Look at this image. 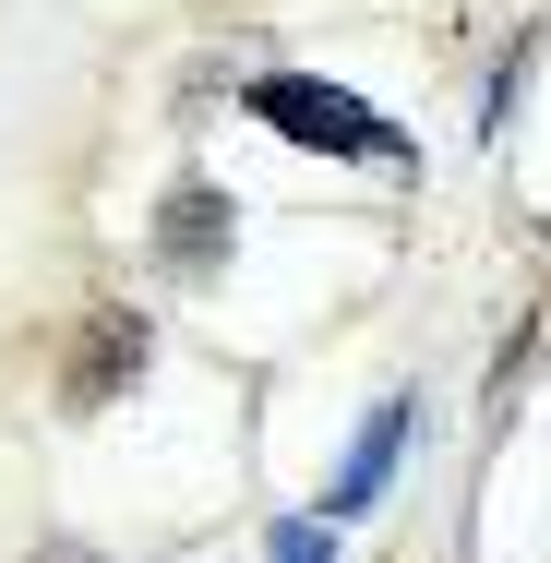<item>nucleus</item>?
I'll list each match as a JSON object with an SVG mask.
<instances>
[{"label": "nucleus", "instance_id": "1", "mask_svg": "<svg viewBox=\"0 0 551 563\" xmlns=\"http://www.w3.org/2000/svg\"><path fill=\"white\" fill-rule=\"evenodd\" d=\"M240 109L264 120L276 144H312V156H360V168H408V156H420L372 97H348V85H324V73H252Z\"/></svg>", "mask_w": 551, "mask_h": 563}, {"label": "nucleus", "instance_id": "2", "mask_svg": "<svg viewBox=\"0 0 551 563\" xmlns=\"http://www.w3.org/2000/svg\"><path fill=\"white\" fill-rule=\"evenodd\" d=\"M144 360H156V324H144L132 300H97V312H85V336H73V360H60V408H73V420H85V408H109Z\"/></svg>", "mask_w": 551, "mask_h": 563}, {"label": "nucleus", "instance_id": "3", "mask_svg": "<svg viewBox=\"0 0 551 563\" xmlns=\"http://www.w3.org/2000/svg\"><path fill=\"white\" fill-rule=\"evenodd\" d=\"M396 455H408V396H384V408L360 420V444L335 455V479H324V528H335V516H360V504H384Z\"/></svg>", "mask_w": 551, "mask_h": 563}, {"label": "nucleus", "instance_id": "4", "mask_svg": "<svg viewBox=\"0 0 551 563\" xmlns=\"http://www.w3.org/2000/svg\"><path fill=\"white\" fill-rule=\"evenodd\" d=\"M156 252H168V276H217V264H228V192L180 180L168 217H156Z\"/></svg>", "mask_w": 551, "mask_h": 563}, {"label": "nucleus", "instance_id": "5", "mask_svg": "<svg viewBox=\"0 0 551 563\" xmlns=\"http://www.w3.org/2000/svg\"><path fill=\"white\" fill-rule=\"evenodd\" d=\"M264 563H335V540L312 516H288V528H264Z\"/></svg>", "mask_w": 551, "mask_h": 563}, {"label": "nucleus", "instance_id": "6", "mask_svg": "<svg viewBox=\"0 0 551 563\" xmlns=\"http://www.w3.org/2000/svg\"><path fill=\"white\" fill-rule=\"evenodd\" d=\"M60 563H97V552H60Z\"/></svg>", "mask_w": 551, "mask_h": 563}]
</instances>
